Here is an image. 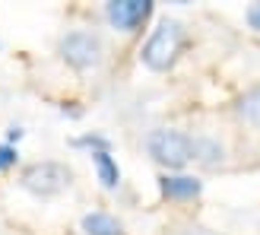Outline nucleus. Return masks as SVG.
<instances>
[{
	"mask_svg": "<svg viewBox=\"0 0 260 235\" xmlns=\"http://www.w3.org/2000/svg\"><path fill=\"white\" fill-rule=\"evenodd\" d=\"M146 153L168 172H181L187 162H193V137L178 127H155L146 137Z\"/></svg>",
	"mask_w": 260,
	"mask_h": 235,
	"instance_id": "nucleus-2",
	"label": "nucleus"
},
{
	"mask_svg": "<svg viewBox=\"0 0 260 235\" xmlns=\"http://www.w3.org/2000/svg\"><path fill=\"white\" fill-rule=\"evenodd\" d=\"M73 185V168L67 162H57V159H45V162H32L25 172L19 175V188L29 191L32 197L38 200H51L63 194Z\"/></svg>",
	"mask_w": 260,
	"mask_h": 235,
	"instance_id": "nucleus-3",
	"label": "nucleus"
},
{
	"mask_svg": "<svg viewBox=\"0 0 260 235\" xmlns=\"http://www.w3.org/2000/svg\"><path fill=\"white\" fill-rule=\"evenodd\" d=\"M80 226H83L86 235H121V232H124V229H121V219L111 216V213H105V210L86 213V216L80 219Z\"/></svg>",
	"mask_w": 260,
	"mask_h": 235,
	"instance_id": "nucleus-8",
	"label": "nucleus"
},
{
	"mask_svg": "<svg viewBox=\"0 0 260 235\" xmlns=\"http://www.w3.org/2000/svg\"><path fill=\"white\" fill-rule=\"evenodd\" d=\"M225 159V146L219 143L216 137H193V162L203 165V168H216V165H222Z\"/></svg>",
	"mask_w": 260,
	"mask_h": 235,
	"instance_id": "nucleus-7",
	"label": "nucleus"
},
{
	"mask_svg": "<svg viewBox=\"0 0 260 235\" xmlns=\"http://www.w3.org/2000/svg\"><path fill=\"white\" fill-rule=\"evenodd\" d=\"M235 114L241 118L244 124L260 127V86H251V89H244V93L238 96V102H235Z\"/></svg>",
	"mask_w": 260,
	"mask_h": 235,
	"instance_id": "nucleus-10",
	"label": "nucleus"
},
{
	"mask_svg": "<svg viewBox=\"0 0 260 235\" xmlns=\"http://www.w3.org/2000/svg\"><path fill=\"white\" fill-rule=\"evenodd\" d=\"M70 146L73 150H89V156H92V153H108L111 140L105 134H83V137H73Z\"/></svg>",
	"mask_w": 260,
	"mask_h": 235,
	"instance_id": "nucleus-11",
	"label": "nucleus"
},
{
	"mask_svg": "<svg viewBox=\"0 0 260 235\" xmlns=\"http://www.w3.org/2000/svg\"><path fill=\"white\" fill-rule=\"evenodd\" d=\"M89 159H92V168H95V175H99V181H102L105 191H114L121 185V168L111 159V153H92Z\"/></svg>",
	"mask_w": 260,
	"mask_h": 235,
	"instance_id": "nucleus-9",
	"label": "nucleus"
},
{
	"mask_svg": "<svg viewBox=\"0 0 260 235\" xmlns=\"http://www.w3.org/2000/svg\"><path fill=\"white\" fill-rule=\"evenodd\" d=\"M22 137V127H16V124H13L10 130H7V140H10V146H13V140H19Z\"/></svg>",
	"mask_w": 260,
	"mask_h": 235,
	"instance_id": "nucleus-14",
	"label": "nucleus"
},
{
	"mask_svg": "<svg viewBox=\"0 0 260 235\" xmlns=\"http://www.w3.org/2000/svg\"><path fill=\"white\" fill-rule=\"evenodd\" d=\"M159 191L168 200H193V197H200L203 181L193 178V175H181V172L178 175H162L159 178Z\"/></svg>",
	"mask_w": 260,
	"mask_h": 235,
	"instance_id": "nucleus-6",
	"label": "nucleus"
},
{
	"mask_svg": "<svg viewBox=\"0 0 260 235\" xmlns=\"http://www.w3.org/2000/svg\"><path fill=\"white\" fill-rule=\"evenodd\" d=\"M248 22H251V25H254V29L260 32V4H254V7L248 10Z\"/></svg>",
	"mask_w": 260,
	"mask_h": 235,
	"instance_id": "nucleus-13",
	"label": "nucleus"
},
{
	"mask_svg": "<svg viewBox=\"0 0 260 235\" xmlns=\"http://www.w3.org/2000/svg\"><path fill=\"white\" fill-rule=\"evenodd\" d=\"M178 235H216L210 229H184V232H178Z\"/></svg>",
	"mask_w": 260,
	"mask_h": 235,
	"instance_id": "nucleus-15",
	"label": "nucleus"
},
{
	"mask_svg": "<svg viewBox=\"0 0 260 235\" xmlns=\"http://www.w3.org/2000/svg\"><path fill=\"white\" fill-rule=\"evenodd\" d=\"M57 54L67 67L86 73V70L102 67V61H105V42H102V35L92 32V29H73L67 35H60Z\"/></svg>",
	"mask_w": 260,
	"mask_h": 235,
	"instance_id": "nucleus-4",
	"label": "nucleus"
},
{
	"mask_svg": "<svg viewBox=\"0 0 260 235\" xmlns=\"http://www.w3.org/2000/svg\"><path fill=\"white\" fill-rule=\"evenodd\" d=\"M184 42H187V32L178 19H162L159 25L152 29L149 42L143 45L140 51V64L152 73H165L175 67L178 54L184 51Z\"/></svg>",
	"mask_w": 260,
	"mask_h": 235,
	"instance_id": "nucleus-1",
	"label": "nucleus"
},
{
	"mask_svg": "<svg viewBox=\"0 0 260 235\" xmlns=\"http://www.w3.org/2000/svg\"><path fill=\"white\" fill-rule=\"evenodd\" d=\"M149 16H152L149 0H111V4H105V19L121 32H137Z\"/></svg>",
	"mask_w": 260,
	"mask_h": 235,
	"instance_id": "nucleus-5",
	"label": "nucleus"
},
{
	"mask_svg": "<svg viewBox=\"0 0 260 235\" xmlns=\"http://www.w3.org/2000/svg\"><path fill=\"white\" fill-rule=\"evenodd\" d=\"M0 48H4V45H0Z\"/></svg>",
	"mask_w": 260,
	"mask_h": 235,
	"instance_id": "nucleus-16",
	"label": "nucleus"
},
{
	"mask_svg": "<svg viewBox=\"0 0 260 235\" xmlns=\"http://www.w3.org/2000/svg\"><path fill=\"white\" fill-rule=\"evenodd\" d=\"M19 162V150L10 146V143H0V172H7V168H13Z\"/></svg>",
	"mask_w": 260,
	"mask_h": 235,
	"instance_id": "nucleus-12",
	"label": "nucleus"
}]
</instances>
